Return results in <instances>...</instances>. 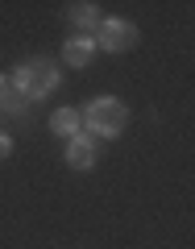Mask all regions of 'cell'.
I'll return each instance as SVG.
<instances>
[{
    "label": "cell",
    "mask_w": 195,
    "mask_h": 249,
    "mask_svg": "<svg viewBox=\"0 0 195 249\" xmlns=\"http://www.w3.org/2000/svg\"><path fill=\"white\" fill-rule=\"evenodd\" d=\"M54 79H58V71H54L50 58H29V62H21V67H17L13 88H17L25 100H37V96H46V91L54 88Z\"/></svg>",
    "instance_id": "6da1fadb"
},
{
    "label": "cell",
    "mask_w": 195,
    "mask_h": 249,
    "mask_svg": "<svg viewBox=\"0 0 195 249\" xmlns=\"http://www.w3.org/2000/svg\"><path fill=\"white\" fill-rule=\"evenodd\" d=\"M88 129H91L96 137L121 133V129H124V104H121V100H112V96L96 100V104L88 108Z\"/></svg>",
    "instance_id": "7a4b0ae2"
},
{
    "label": "cell",
    "mask_w": 195,
    "mask_h": 249,
    "mask_svg": "<svg viewBox=\"0 0 195 249\" xmlns=\"http://www.w3.org/2000/svg\"><path fill=\"white\" fill-rule=\"evenodd\" d=\"M133 42H137V25H129V21H104L100 25V46L104 50H129Z\"/></svg>",
    "instance_id": "3957f363"
},
{
    "label": "cell",
    "mask_w": 195,
    "mask_h": 249,
    "mask_svg": "<svg viewBox=\"0 0 195 249\" xmlns=\"http://www.w3.org/2000/svg\"><path fill=\"white\" fill-rule=\"evenodd\" d=\"M67 162H71L75 170H88L91 162H96V137L75 133V137H71V145H67Z\"/></svg>",
    "instance_id": "277c9868"
},
{
    "label": "cell",
    "mask_w": 195,
    "mask_h": 249,
    "mask_svg": "<svg viewBox=\"0 0 195 249\" xmlns=\"http://www.w3.org/2000/svg\"><path fill=\"white\" fill-rule=\"evenodd\" d=\"M91 50H96V42H91L88 34H79V37H71V42L62 46V58L71 62V67H88V62H91Z\"/></svg>",
    "instance_id": "5b68a950"
},
{
    "label": "cell",
    "mask_w": 195,
    "mask_h": 249,
    "mask_svg": "<svg viewBox=\"0 0 195 249\" xmlns=\"http://www.w3.org/2000/svg\"><path fill=\"white\" fill-rule=\"evenodd\" d=\"M50 129L62 133V137H75L79 133V112H75V108H58V112L50 116Z\"/></svg>",
    "instance_id": "8992f818"
},
{
    "label": "cell",
    "mask_w": 195,
    "mask_h": 249,
    "mask_svg": "<svg viewBox=\"0 0 195 249\" xmlns=\"http://www.w3.org/2000/svg\"><path fill=\"white\" fill-rule=\"evenodd\" d=\"M71 17L79 25H96V4H71Z\"/></svg>",
    "instance_id": "52a82bcc"
},
{
    "label": "cell",
    "mask_w": 195,
    "mask_h": 249,
    "mask_svg": "<svg viewBox=\"0 0 195 249\" xmlns=\"http://www.w3.org/2000/svg\"><path fill=\"white\" fill-rule=\"evenodd\" d=\"M9 96H13V83L0 75V104H9Z\"/></svg>",
    "instance_id": "ba28073f"
},
{
    "label": "cell",
    "mask_w": 195,
    "mask_h": 249,
    "mask_svg": "<svg viewBox=\"0 0 195 249\" xmlns=\"http://www.w3.org/2000/svg\"><path fill=\"white\" fill-rule=\"evenodd\" d=\"M13 150V142H9V137H4V133H0V158H4V154H9Z\"/></svg>",
    "instance_id": "9c48e42d"
}]
</instances>
